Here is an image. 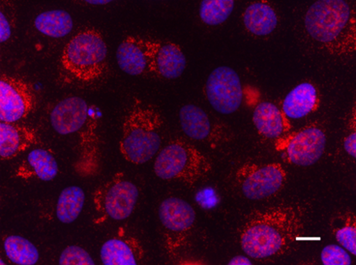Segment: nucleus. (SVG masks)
<instances>
[{"label":"nucleus","instance_id":"1","mask_svg":"<svg viewBox=\"0 0 356 265\" xmlns=\"http://www.w3.org/2000/svg\"><path fill=\"white\" fill-rule=\"evenodd\" d=\"M308 207L300 202L256 210L246 218L239 232L241 249L256 259L278 257L291 251L303 234Z\"/></svg>","mask_w":356,"mask_h":265},{"label":"nucleus","instance_id":"2","mask_svg":"<svg viewBox=\"0 0 356 265\" xmlns=\"http://www.w3.org/2000/svg\"><path fill=\"white\" fill-rule=\"evenodd\" d=\"M304 26L308 35L332 56H350L356 48L355 9L343 0H320L312 4Z\"/></svg>","mask_w":356,"mask_h":265},{"label":"nucleus","instance_id":"3","mask_svg":"<svg viewBox=\"0 0 356 265\" xmlns=\"http://www.w3.org/2000/svg\"><path fill=\"white\" fill-rule=\"evenodd\" d=\"M164 118L152 104L134 97L121 127L120 154L133 165L149 162L162 143Z\"/></svg>","mask_w":356,"mask_h":265},{"label":"nucleus","instance_id":"4","mask_svg":"<svg viewBox=\"0 0 356 265\" xmlns=\"http://www.w3.org/2000/svg\"><path fill=\"white\" fill-rule=\"evenodd\" d=\"M61 78L66 83L91 86L107 73L108 47L102 32L88 27L65 45L59 59Z\"/></svg>","mask_w":356,"mask_h":265},{"label":"nucleus","instance_id":"5","mask_svg":"<svg viewBox=\"0 0 356 265\" xmlns=\"http://www.w3.org/2000/svg\"><path fill=\"white\" fill-rule=\"evenodd\" d=\"M213 170L211 161L191 143L175 138L156 157L153 170L165 182H177L195 186L209 177Z\"/></svg>","mask_w":356,"mask_h":265},{"label":"nucleus","instance_id":"6","mask_svg":"<svg viewBox=\"0 0 356 265\" xmlns=\"http://www.w3.org/2000/svg\"><path fill=\"white\" fill-rule=\"evenodd\" d=\"M165 252L175 259L188 247L196 223V211L186 200L177 197L163 200L158 209Z\"/></svg>","mask_w":356,"mask_h":265},{"label":"nucleus","instance_id":"7","mask_svg":"<svg viewBox=\"0 0 356 265\" xmlns=\"http://www.w3.org/2000/svg\"><path fill=\"white\" fill-rule=\"evenodd\" d=\"M138 189L133 182L126 179L125 173L116 172L108 182L94 191V208L99 214L95 224L107 219L124 221L132 215L138 200Z\"/></svg>","mask_w":356,"mask_h":265},{"label":"nucleus","instance_id":"8","mask_svg":"<svg viewBox=\"0 0 356 265\" xmlns=\"http://www.w3.org/2000/svg\"><path fill=\"white\" fill-rule=\"evenodd\" d=\"M236 179L246 199L263 200L284 189L288 172L280 163H245L236 170Z\"/></svg>","mask_w":356,"mask_h":265},{"label":"nucleus","instance_id":"9","mask_svg":"<svg viewBox=\"0 0 356 265\" xmlns=\"http://www.w3.org/2000/svg\"><path fill=\"white\" fill-rule=\"evenodd\" d=\"M326 140L325 128L318 122H312L278 138L276 147L283 151L286 160L291 165L310 167L318 163L325 153Z\"/></svg>","mask_w":356,"mask_h":265},{"label":"nucleus","instance_id":"10","mask_svg":"<svg viewBox=\"0 0 356 265\" xmlns=\"http://www.w3.org/2000/svg\"><path fill=\"white\" fill-rule=\"evenodd\" d=\"M35 91L29 81L7 74L0 78V121L17 123L35 111Z\"/></svg>","mask_w":356,"mask_h":265},{"label":"nucleus","instance_id":"11","mask_svg":"<svg viewBox=\"0 0 356 265\" xmlns=\"http://www.w3.org/2000/svg\"><path fill=\"white\" fill-rule=\"evenodd\" d=\"M204 93L210 106L222 115L236 113L243 100L241 78L227 66L218 67L210 73Z\"/></svg>","mask_w":356,"mask_h":265},{"label":"nucleus","instance_id":"12","mask_svg":"<svg viewBox=\"0 0 356 265\" xmlns=\"http://www.w3.org/2000/svg\"><path fill=\"white\" fill-rule=\"evenodd\" d=\"M79 157L74 168L81 177H92L101 168L100 113L89 108L88 120L79 134Z\"/></svg>","mask_w":356,"mask_h":265},{"label":"nucleus","instance_id":"13","mask_svg":"<svg viewBox=\"0 0 356 265\" xmlns=\"http://www.w3.org/2000/svg\"><path fill=\"white\" fill-rule=\"evenodd\" d=\"M178 116L183 133L191 140L211 146H218L229 142V133L227 132L226 126L213 122L200 106L192 104L183 106Z\"/></svg>","mask_w":356,"mask_h":265},{"label":"nucleus","instance_id":"14","mask_svg":"<svg viewBox=\"0 0 356 265\" xmlns=\"http://www.w3.org/2000/svg\"><path fill=\"white\" fill-rule=\"evenodd\" d=\"M155 39L127 36L116 49V62L120 70L130 76L148 73Z\"/></svg>","mask_w":356,"mask_h":265},{"label":"nucleus","instance_id":"15","mask_svg":"<svg viewBox=\"0 0 356 265\" xmlns=\"http://www.w3.org/2000/svg\"><path fill=\"white\" fill-rule=\"evenodd\" d=\"M186 66V56L177 44L155 40L148 73L165 80H177Z\"/></svg>","mask_w":356,"mask_h":265},{"label":"nucleus","instance_id":"16","mask_svg":"<svg viewBox=\"0 0 356 265\" xmlns=\"http://www.w3.org/2000/svg\"><path fill=\"white\" fill-rule=\"evenodd\" d=\"M89 106L83 98L69 97L58 104L49 115L51 127L61 136L80 132L88 120Z\"/></svg>","mask_w":356,"mask_h":265},{"label":"nucleus","instance_id":"17","mask_svg":"<svg viewBox=\"0 0 356 265\" xmlns=\"http://www.w3.org/2000/svg\"><path fill=\"white\" fill-rule=\"evenodd\" d=\"M40 143L36 129L24 124L0 123V157L14 159Z\"/></svg>","mask_w":356,"mask_h":265},{"label":"nucleus","instance_id":"18","mask_svg":"<svg viewBox=\"0 0 356 265\" xmlns=\"http://www.w3.org/2000/svg\"><path fill=\"white\" fill-rule=\"evenodd\" d=\"M100 257L106 265H136L145 257V250L137 237L120 232L103 244Z\"/></svg>","mask_w":356,"mask_h":265},{"label":"nucleus","instance_id":"19","mask_svg":"<svg viewBox=\"0 0 356 265\" xmlns=\"http://www.w3.org/2000/svg\"><path fill=\"white\" fill-rule=\"evenodd\" d=\"M58 175V165L49 150L35 148L29 151L26 157L15 170V177L29 180L32 178L42 182H51Z\"/></svg>","mask_w":356,"mask_h":265},{"label":"nucleus","instance_id":"20","mask_svg":"<svg viewBox=\"0 0 356 265\" xmlns=\"http://www.w3.org/2000/svg\"><path fill=\"white\" fill-rule=\"evenodd\" d=\"M253 123L263 137L278 140L288 135L291 130V122L283 111L270 102H261L254 108Z\"/></svg>","mask_w":356,"mask_h":265},{"label":"nucleus","instance_id":"21","mask_svg":"<svg viewBox=\"0 0 356 265\" xmlns=\"http://www.w3.org/2000/svg\"><path fill=\"white\" fill-rule=\"evenodd\" d=\"M320 105L318 89L314 84L303 83L286 94L282 104V111L289 120H300L318 110Z\"/></svg>","mask_w":356,"mask_h":265},{"label":"nucleus","instance_id":"22","mask_svg":"<svg viewBox=\"0 0 356 265\" xmlns=\"http://www.w3.org/2000/svg\"><path fill=\"white\" fill-rule=\"evenodd\" d=\"M245 29L256 36H267L275 31L278 17L275 10L267 2H254L245 9L243 15Z\"/></svg>","mask_w":356,"mask_h":265},{"label":"nucleus","instance_id":"23","mask_svg":"<svg viewBox=\"0 0 356 265\" xmlns=\"http://www.w3.org/2000/svg\"><path fill=\"white\" fill-rule=\"evenodd\" d=\"M34 26L43 35L58 39L70 33L74 22L68 12L51 10L39 14L34 19Z\"/></svg>","mask_w":356,"mask_h":265},{"label":"nucleus","instance_id":"24","mask_svg":"<svg viewBox=\"0 0 356 265\" xmlns=\"http://www.w3.org/2000/svg\"><path fill=\"white\" fill-rule=\"evenodd\" d=\"M86 194L79 186H69L59 195L56 204V217L63 224L75 222L83 211Z\"/></svg>","mask_w":356,"mask_h":265},{"label":"nucleus","instance_id":"25","mask_svg":"<svg viewBox=\"0 0 356 265\" xmlns=\"http://www.w3.org/2000/svg\"><path fill=\"white\" fill-rule=\"evenodd\" d=\"M5 254L9 261L19 265L36 264L40 257L38 249L29 240L19 235H9L3 240Z\"/></svg>","mask_w":356,"mask_h":265},{"label":"nucleus","instance_id":"26","mask_svg":"<svg viewBox=\"0 0 356 265\" xmlns=\"http://www.w3.org/2000/svg\"><path fill=\"white\" fill-rule=\"evenodd\" d=\"M334 236L339 244L350 254H356V219L355 213L343 212L334 217L331 223Z\"/></svg>","mask_w":356,"mask_h":265},{"label":"nucleus","instance_id":"27","mask_svg":"<svg viewBox=\"0 0 356 265\" xmlns=\"http://www.w3.org/2000/svg\"><path fill=\"white\" fill-rule=\"evenodd\" d=\"M234 8L232 0H204L200 5V18L207 26H220L229 18Z\"/></svg>","mask_w":356,"mask_h":265},{"label":"nucleus","instance_id":"28","mask_svg":"<svg viewBox=\"0 0 356 265\" xmlns=\"http://www.w3.org/2000/svg\"><path fill=\"white\" fill-rule=\"evenodd\" d=\"M58 264L61 265H93L92 257L83 248L72 245L66 247L59 257Z\"/></svg>","mask_w":356,"mask_h":265},{"label":"nucleus","instance_id":"29","mask_svg":"<svg viewBox=\"0 0 356 265\" xmlns=\"http://www.w3.org/2000/svg\"><path fill=\"white\" fill-rule=\"evenodd\" d=\"M321 262L325 265H350L352 259L348 256L347 250L342 246L331 244L323 248L321 254Z\"/></svg>","mask_w":356,"mask_h":265},{"label":"nucleus","instance_id":"30","mask_svg":"<svg viewBox=\"0 0 356 265\" xmlns=\"http://www.w3.org/2000/svg\"><path fill=\"white\" fill-rule=\"evenodd\" d=\"M12 35V24L3 8L0 10V43L8 41Z\"/></svg>","mask_w":356,"mask_h":265},{"label":"nucleus","instance_id":"31","mask_svg":"<svg viewBox=\"0 0 356 265\" xmlns=\"http://www.w3.org/2000/svg\"><path fill=\"white\" fill-rule=\"evenodd\" d=\"M343 148L348 155L355 158L356 156V130H355V120H353L352 129L350 133L348 134L343 138Z\"/></svg>","mask_w":356,"mask_h":265},{"label":"nucleus","instance_id":"32","mask_svg":"<svg viewBox=\"0 0 356 265\" xmlns=\"http://www.w3.org/2000/svg\"><path fill=\"white\" fill-rule=\"evenodd\" d=\"M229 264H234V265H239V264H252V262L250 261L248 257H243V256H237L234 257V259H232L231 261H229Z\"/></svg>","mask_w":356,"mask_h":265},{"label":"nucleus","instance_id":"33","mask_svg":"<svg viewBox=\"0 0 356 265\" xmlns=\"http://www.w3.org/2000/svg\"><path fill=\"white\" fill-rule=\"evenodd\" d=\"M86 2L91 5H107L111 3V1H108V0H86Z\"/></svg>","mask_w":356,"mask_h":265}]
</instances>
